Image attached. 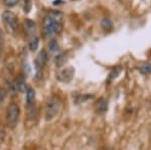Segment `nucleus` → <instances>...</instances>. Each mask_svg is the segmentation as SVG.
<instances>
[{
  "label": "nucleus",
  "mask_w": 151,
  "mask_h": 150,
  "mask_svg": "<svg viewBox=\"0 0 151 150\" xmlns=\"http://www.w3.org/2000/svg\"><path fill=\"white\" fill-rule=\"evenodd\" d=\"M63 29V14L60 11H50L42 21V35L45 38L55 37Z\"/></svg>",
  "instance_id": "obj_1"
},
{
  "label": "nucleus",
  "mask_w": 151,
  "mask_h": 150,
  "mask_svg": "<svg viewBox=\"0 0 151 150\" xmlns=\"http://www.w3.org/2000/svg\"><path fill=\"white\" fill-rule=\"evenodd\" d=\"M60 109V100L58 96H52L47 100L45 108V120L48 122L57 117Z\"/></svg>",
  "instance_id": "obj_2"
},
{
  "label": "nucleus",
  "mask_w": 151,
  "mask_h": 150,
  "mask_svg": "<svg viewBox=\"0 0 151 150\" xmlns=\"http://www.w3.org/2000/svg\"><path fill=\"white\" fill-rule=\"evenodd\" d=\"M2 21L4 27L9 34H15L18 29V19L12 11L6 10L2 13Z\"/></svg>",
  "instance_id": "obj_3"
},
{
  "label": "nucleus",
  "mask_w": 151,
  "mask_h": 150,
  "mask_svg": "<svg viewBox=\"0 0 151 150\" xmlns=\"http://www.w3.org/2000/svg\"><path fill=\"white\" fill-rule=\"evenodd\" d=\"M19 115H20L19 106L16 103L11 102L6 109V123L10 129H14L16 127L19 120Z\"/></svg>",
  "instance_id": "obj_4"
},
{
  "label": "nucleus",
  "mask_w": 151,
  "mask_h": 150,
  "mask_svg": "<svg viewBox=\"0 0 151 150\" xmlns=\"http://www.w3.org/2000/svg\"><path fill=\"white\" fill-rule=\"evenodd\" d=\"M74 74H75V70L73 69L72 67H67V69H64V70H60L58 75V80H60V81H62V82H69L72 80Z\"/></svg>",
  "instance_id": "obj_5"
},
{
  "label": "nucleus",
  "mask_w": 151,
  "mask_h": 150,
  "mask_svg": "<svg viewBox=\"0 0 151 150\" xmlns=\"http://www.w3.org/2000/svg\"><path fill=\"white\" fill-rule=\"evenodd\" d=\"M47 54L45 50H40L38 52L37 57H36V60H35V67L40 70H42L45 66L47 65Z\"/></svg>",
  "instance_id": "obj_6"
},
{
  "label": "nucleus",
  "mask_w": 151,
  "mask_h": 150,
  "mask_svg": "<svg viewBox=\"0 0 151 150\" xmlns=\"http://www.w3.org/2000/svg\"><path fill=\"white\" fill-rule=\"evenodd\" d=\"M107 110H108V100L107 99L102 98L95 104V111L98 114H104L105 112H107Z\"/></svg>",
  "instance_id": "obj_7"
},
{
  "label": "nucleus",
  "mask_w": 151,
  "mask_h": 150,
  "mask_svg": "<svg viewBox=\"0 0 151 150\" xmlns=\"http://www.w3.org/2000/svg\"><path fill=\"white\" fill-rule=\"evenodd\" d=\"M14 85H15L17 93L18 92L19 93H25L26 90H27V85H26L25 79H24V77L22 76L18 77V78L14 81Z\"/></svg>",
  "instance_id": "obj_8"
},
{
  "label": "nucleus",
  "mask_w": 151,
  "mask_h": 150,
  "mask_svg": "<svg viewBox=\"0 0 151 150\" xmlns=\"http://www.w3.org/2000/svg\"><path fill=\"white\" fill-rule=\"evenodd\" d=\"M26 99H25V105L26 107H31V106L35 105V91L33 90L30 87H27V90H26Z\"/></svg>",
  "instance_id": "obj_9"
},
{
  "label": "nucleus",
  "mask_w": 151,
  "mask_h": 150,
  "mask_svg": "<svg viewBox=\"0 0 151 150\" xmlns=\"http://www.w3.org/2000/svg\"><path fill=\"white\" fill-rule=\"evenodd\" d=\"M24 30H25L26 34L32 35L36 30V24L35 21H32L31 19H25L23 23Z\"/></svg>",
  "instance_id": "obj_10"
},
{
  "label": "nucleus",
  "mask_w": 151,
  "mask_h": 150,
  "mask_svg": "<svg viewBox=\"0 0 151 150\" xmlns=\"http://www.w3.org/2000/svg\"><path fill=\"white\" fill-rule=\"evenodd\" d=\"M40 44V39L37 36H31V38L28 40V48L30 52H35Z\"/></svg>",
  "instance_id": "obj_11"
},
{
  "label": "nucleus",
  "mask_w": 151,
  "mask_h": 150,
  "mask_svg": "<svg viewBox=\"0 0 151 150\" xmlns=\"http://www.w3.org/2000/svg\"><path fill=\"white\" fill-rule=\"evenodd\" d=\"M101 26L103 29L109 30V29H112L113 23H112V21L109 18H104V19H102V21H101Z\"/></svg>",
  "instance_id": "obj_12"
},
{
  "label": "nucleus",
  "mask_w": 151,
  "mask_h": 150,
  "mask_svg": "<svg viewBox=\"0 0 151 150\" xmlns=\"http://www.w3.org/2000/svg\"><path fill=\"white\" fill-rule=\"evenodd\" d=\"M55 62L57 67H62L63 65L65 64V54H60L57 57H55Z\"/></svg>",
  "instance_id": "obj_13"
},
{
  "label": "nucleus",
  "mask_w": 151,
  "mask_h": 150,
  "mask_svg": "<svg viewBox=\"0 0 151 150\" xmlns=\"http://www.w3.org/2000/svg\"><path fill=\"white\" fill-rule=\"evenodd\" d=\"M139 72L141 74L148 75L151 72V64H144L139 67Z\"/></svg>",
  "instance_id": "obj_14"
},
{
  "label": "nucleus",
  "mask_w": 151,
  "mask_h": 150,
  "mask_svg": "<svg viewBox=\"0 0 151 150\" xmlns=\"http://www.w3.org/2000/svg\"><path fill=\"white\" fill-rule=\"evenodd\" d=\"M48 48H50V50L52 52H57L58 48V44L57 40H55V39H50V43H48Z\"/></svg>",
  "instance_id": "obj_15"
},
{
  "label": "nucleus",
  "mask_w": 151,
  "mask_h": 150,
  "mask_svg": "<svg viewBox=\"0 0 151 150\" xmlns=\"http://www.w3.org/2000/svg\"><path fill=\"white\" fill-rule=\"evenodd\" d=\"M7 96V91L4 88H0V107L2 106V104L4 103Z\"/></svg>",
  "instance_id": "obj_16"
},
{
  "label": "nucleus",
  "mask_w": 151,
  "mask_h": 150,
  "mask_svg": "<svg viewBox=\"0 0 151 150\" xmlns=\"http://www.w3.org/2000/svg\"><path fill=\"white\" fill-rule=\"evenodd\" d=\"M19 0H3L4 4H5V6L7 7H13L15 6L16 4L18 3Z\"/></svg>",
  "instance_id": "obj_17"
},
{
  "label": "nucleus",
  "mask_w": 151,
  "mask_h": 150,
  "mask_svg": "<svg viewBox=\"0 0 151 150\" xmlns=\"http://www.w3.org/2000/svg\"><path fill=\"white\" fill-rule=\"evenodd\" d=\"M4 36H3V32H2L1 28H0V47L3 45V39H4Z\"/></svg>",
  "instance_id": "obj_18"
},
{
  "label": "nucleus",
  "mask_w": 151,
  "mask_h": 150,
  "mask_svg": "<svg viewBox=\"0 0 151 150\" xmlns=\"http://www.w3.org/2000/svg\"><path fill=\"white\" fill-rule=\"evenodd\" d=\"M121 1H126V0H121Z\"/></svg>",
  "instance_id": "obj_19"
},
{
  "label": "nucleus",
  "mask_w": 151,
  "mask_h": 150,
  "mask_svg": "<svg viewBox=\"0 0 151 150\" xmlns=\"http://www.w3.org/2000/svg\"><path fill=\"white\" fill-rule=\"evenodd\" d=\"M105 150H110V149H105Z\"/></svg>",
  "instance_id": "obj_20"
}]
</instances>
